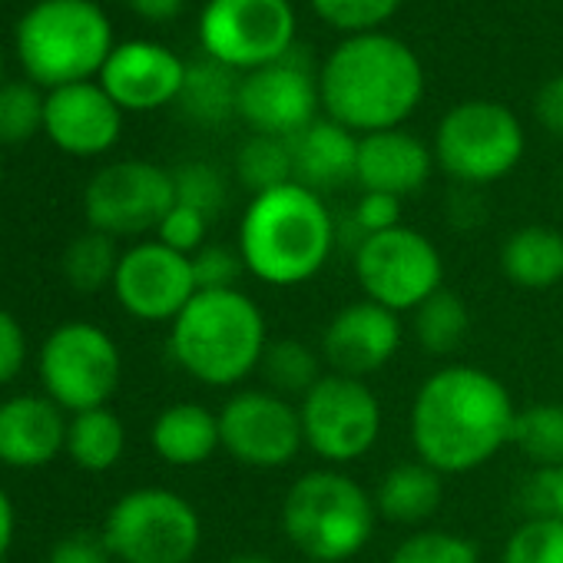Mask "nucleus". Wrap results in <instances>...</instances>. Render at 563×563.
<instances>
[{"label":"nucleus","instance_id":"f257e3e1","mask_svg":"<svg viewBox=\"0 0 563 563\" xmlns=\"http://www.w3.org/2000/svg\"><path fill=\"white\" fill-rule=\"evenodd\" d=\"M517 405L507 385L477 365H444L411 401V448L438 474H471L494 461L514 434Z\"/></svg>","mask_w":563,"mask_h":563},{"label":"nucleus","instance_id":"f03ea898","mask_svg":"<svg viewBox=\"0 0 563 563\" xmlns=\"http://www.w3.org/2000/svg\"><path fill=\"white\" fill-rule=\"evenodd\" d=\"M329 120L352 133L398 130L424 93L418 57L388 34H355L335 47L319 80Z\"/></svg>","mask_w":563,"mask_h":563},{"label":"nucleus","instance_id":"7ed1b4c3","mask_svg":"<svg viewBox=\"0 0 563 563\" xmlns=\"http://www.w3.org/2000/svg\"><path fill=\"white\" fill-rule=\"evenodd\" d=\"M339 249V222L319 192L289 183L252 196L239 222V255L252 278L272 289L312 282Z\"/></svg>","mask_w":563,"mask_h":563},{"label":"nucleus","instance_id":"20e7f679","mask_svg":"<svg viewBox=\"0 0 563 563\" xmlns=\"http://www.w3.org/2000/svg\"><path fill=\"white\" fill-rule=\"evenodd\" d=\"M268 342L265 316L242 289L196 292L169 325L176 365L209 388H235L258 372Z\"/></svg>","mask_w":563,"mask_h":563},{"label":"nucleus","instance_id":"39448f33","mask_svg":"<svg viewBox=\"0 0 563 563\" xmlns=\"http://www.w3.org/2000/svg\"><path fill=\"white\" fill-rule=\"evenodd\" d=\"M375 523V497L339 467L306 471L282 497V533L302 560H355L368 547Z\"/></svg>","mask_w":563,"mask_h":563},{"label":"nucleus","instance_id":"423d86ee","mask_svg":"<svg viewBox=\"0 0 563 563\" xmlns=\"http://www.w3.org/2000/svg\"><path fill=\"white\" fill-rule=\"evenodd\" d=\"M14 37L27 77L51 90L87 84L113 54V27L93 0H41Z\"/></svg>","mask_w":563,"mask_h":563},{"label":"nucleus","instance_id":"0eeeda50","mask_svg":"<svg viewBox=\"0 0 563 563\" xmlns=\"http://www.w3.org/2000/svg\"><path fill=\"white\" fill-rule=\"evenodd\" d=\"M103 540L113 560L123 563H192L202 543V520L183 494L140 487L110 507Z\"/></svg>","mask_w":563,"mask_h":563},{"label":"nucleus","instance_id":"6e6552de","mask_svg":"<svg viewBox=\"0 0 563 563\" xmlns=\"http://www.w3.org/2000/svg\"><path fill=\"white\" fill-rule=\"evenodd\" d=\"M37 368L44 395L74 415L107 408L123 378V358L113 335L84 319L64 322L47 335Z\"/></svg>","mask_w":563,"mask_h":563},{"label":"nucleus","instance_id":"1a4fd4ad","mask_svg":"<svg viewBox=\"0 0 563 563\" xmlns=\"http://www.w3.org/2000/svg\"><path fill=\"white\" fill-rule=\"evenodd\" d=\"M523 156V130L517 117L487 100L454 107L434 133V159L464 186H487L514 173Z\"/></svg>","mask_w":563,"mask_h":563},{"label":"nucleus","instance_id":"9d476101","mask_svg":"<svg viewBox=\"0 0 563 563\" xmlns=\"http://www.w3.org/2000/svg\"><path fill=\"white\" fill-rule=\"evenodd\" d=\"M355 278L368 302L401 316L444 289V258L424 232L398 225L358 245Z\"/></svg>","mask_w":563,"mask_h":563},{"label":"nucleus","instance_id":"9b49d317","mask_svg":"<svg viewBox=\"0 0 563 563\" xmlns=\"http://www.w3.org/2000/svg\"><path fill=\"white\" fill-rule=\"evenodd\" d=\"M306 448L329 467L362 461L382 438V401L362 378L325 372L299 401Z\"/></svg>","mask_w":563,"mask_h":563},{"label":"nucleus","instance_id":"f8f14e48","mask_svg":"<svg viewBox=\"0 0 563 563\" xmlns=\"http://www.w3.org/2000/svg\"><path fill=\"white\" fill-rule=\"evenodd\" d=\"M199 41L206 57L252 74L292 51L296 14L289 0H209Z\"/></svg>","mask_w":563,"mask_h":563},{"label":"nucleus","instance_id":"ddd939ff","mask_svg":"<svg viewBox=\"0 0 563 563\" xmlns=\"http://www.w3.org/2000/svg\"><path fill=\"white\" fill-rule=\"evenodd\" d=\"M222 451L245 467L278 471L306 448L299 401L268 388H242L219 408Z\"/></svg>","mask_w":563,"mask_h":563},{"label":"nucleus","instance_id":"4468645a","mask_svg":"<svg viewBox=\"0 0 563 563\" xmlns=\"http://www.w3.org/2000/svg\"><path fill=\"white\" fill-rule=\"evenodd\" d=\"M173 206V173L146 159H123L103 166L84 192V212L90 229L107 232L113 239L156 232Z\"/></svg>","mask_w":563,"mask_h":563},{"label":"nucleus","instance_id":"2eb2a0df","mask_svg":"<svg viewBox=\"0 0 563 563\" xmlns=\"http://www.w3.org/2000/svg\"><path fill=\"white\" fill-rule=\"evenodd\" d=\"M192 258L163 242H136L120 255L113 296L120 309L140 322H176L196 296Z\"/></svg>","mask_w":563,"mask_h":563},{"label":"nucleus","instance_id":"dca6fc26","mask_svg":"<svg viewBox=\"0 0 563 563\" xmlns=\"http://www.w3.org/2000/svg\"><path fill=\"white\" fill-rule=\"evenodd\" d=\"M322 93L306 60H296L292 51L242 77L239 87V117L255 136L289 140L309 123L319 120Z\"/></svg>","mask_w":563,"mask_h":563},{"label":"nucleus","instance_id":"f3484780","mask_svg":"<svg viewBox=\"0 0 563 563\" xmlns=\"http://www.w3.org/2000/svg\"><path fill=\"white\" fill-rule=\"evenodd\" d=\"M401 349L398 312L368 299L339 309L322 332V362L345 378H368L382 372Z\"/></svg>","mask_w":563,"mask_h":563},{"label":"nucleus","instance_id":"a211bd4d","mask_svg":"<svg viewBox=\"0 0 563 563\" xmlns=\"http://www.w3.org/2000/svg\"><path fill=\"white\" fill-rule=\"evenodd\" d=\"M44 133L70 156H100L123 133V110L100 84H70L47 93Z\"/></svg>","mask_w":563,"mask_h":563},{"label":"nucleus","instance_id":"6ab92c4d","mask_svg":"<svg viewBox=\"0 0 563 563\" xmlns=\"http://www.w3.org/2000/svg\"><path fill=\"white\" fill-rule=\"evenodd\" d=\"M186 80V64L150 41H130L113 47L100 70V87L113 97L120 110H159L179 100Z\"/></svg>","mask_w":563,"mask_h":563},{"label":"nucleus","instance_id":"aec40b11","mask_svg":"<svg viewBox=\"0 0 563 563\" xmlns=\"http://www.w3.org/2000/svg\"><path fill=\"white\" fill-rule=\"evenodd\" d=\"M67 415L47 395H14L0 401V464L34 471L67 451Z\"/></svg>","mask_w":563,"mask_h":563},{"label":"nucleus","instance_id":"412c9836","mask_svg":"<svg viewBox=\"0 0 563 563\" xmlns=\"http://www.w3.org/2000/svg\"><path fill=\"white\" fill-rule=\"evenodd\" d=\"M431 163L434 156L428 153V146L405 130L368 133L358 140L355 183L365 192H385V196L405 199L428 183Z\"/></svg>","mask_w":563,"mask_h":563},{"label":"nucleus","instance_id":"4be33fe9","mask_svg":"<svg viewBox=\"0 0 563 563\" xmlns=\"http://www.w3.org/2000/svg\"><path fill=\"white\" fill-rule=\"evenodd\" d=\"M296 183L312 192H335L355 183L358 166V140L335 120H316L296 136H289Z\"/></svg>","mask_w":563,"mask_h":563},{"label":"nucleus","instance_id":"5701e85b","mask_svg":"<svg viewBox=\"0 0 563 563\" xmlns=\"http://www.w3.org/2000/svg\"><path fill=\"white\" fill-rule=\"evenodd\" d=\"M150 441L159 461L173 467H199L222 451L219 415L196 401H176L156 415Z\"/></svg>","mask_w":563,"mask_h":563},{"label":"nucleus","instance_id":"b1692460","mask_svg":"<svg viewBox=\"0 0 563 563\" xmlns=\"http://www.w3.org/2000/svg\"><path fill=\"white\" fill-rule=\"evenodd\" d=\"M444 474L428 467L424 461H401L388 467L375 490L378 517L405 527H418L438 514L444 500Z\"/></svg>","mask_w":563,"mask_h":563},{"label":"nucleus","instance_id":"393cba45","mask_svg":"<svg viewBox=\"0 0 563 563\" xmlns=\"http://www.w3.org/2000/svg\"><path fill=\"white\" fill-rule=\"evenodd\" d=\"M500 272L517 289L543 292L563 282V232L550 225H520L500 245Z\"/></svg>","mask_w":563,"mask_h":563},{"label":"nucleus","instance_id":"a878e982","mask_svg":"<svg viewBox=\"0 0 563 563\" xmlns=\"http://www.w3.org/2000/svg\"><path fill=\"white\" fill-rule=\"evenodd\" d=\"M239 70L202 57L196 64H186V80L179 90L183 113L199 126H222L225 120L239 117Z\"/></svg>","mask_w":563,"mask_h":563},{"label":"nucleus","instance_id":"bb28decb","mask_svg":"<svg viewBox=\"0 0 563 563\" xmlns=\"http://www.w3.org/2000/svg\"><path fill=\"white\" fill-rule=\"evenodd\" d=\"M126 451V428L117 411L90 408L77 411L67 428V454L77 467L103 474L120 464Z\"/></svg>","mask_w":563,"mask_h":563},{"label":"nucleus","instance_id":"cd10ccee","mask_svg":"<svg viewBox=\"0 0 563 563\" xmlns=\"http://www.w3.org/2000/svg\"><path fill=\"white\" fill-rule=\"evenodd\" d=\"M322 352H316L302 339H272L265 345V355L258 362V375L265 378V388L289 398L302 401L319 382H322Z\"/></svg>","mask_w":563,"mask_h":563},{"label":"nucleus","instance_id":"c85d7f7f","mask_svg":"<svg viewBox=\"0 0 563 563\" xmlns=\"http://www.w3.org/2000/svg\"><path fill=\"white\" fill-rule=\"evenodd\" d=\"M411 332H415V342L421 352L444 358L464 345V339L471 332V312L457 292L441 289L411 312Z\"/></svg>","mask_w":563,"mask_h":563},{"label":"nucleus","instance_id":"c756f323","mask_svg":"<svg viewBox=\"0 0 563 563\" xmlns=\"http://www.w3.org/2000/svg\"><path fill=\"white\" fill-rule=\"evenodd\" d=\"M120 249L117 239L97 229H87L84 235H77L60 258L67 286L77 292H100V289H113L117 278V265H120Z\"/></svg>","mask_w":563,"mask_h":563},{"label":"nucleus","instance_id":"7c9ffc66","mask_svg":"<svg viewBox=\"0 0 563 563\" xmlns=\"http://www.w3.org/2000/svg\"><path fill=\"white\" fill-rule=\"evenodd\" d=\"M510 444L537 471L563 467V405L540 401V405L520 408L517 418H514Z\"/></svg>","mask_w":563,"mask_h":563},{"label":"nucleus","instance_id":"2f4dec72","mask_svg":"<svg viewBox=\"0 0 563 563\" xmlns=\"http://www.w3.org/2000/svg\"><path fill=\"white\" fill-rule=\"evenodd\" d=\"M235 176L252 196H262L268 189L296 183L289 140H278V136H252V140H245L239 156H235Z\"/></svg>","mask_w":563,"mask_h":563},{"label":"nucleus","instance_id":"473e14b6","mask_svg":"<svg viewBox=\"0 0 563 563\" xmlns=\"http://www.w3.org/2000/svg\"><path fill=\"white\" fill-rule=\"evenodd\" d=\"M47 97L37 84H4L0 87V143L18 146L44 130Z\"/></svg>","mask_w":563,"mask_h":563},{"label":"nucleus","instance_id":"72a5a7b5","mask_svg":"<svg viewBox=\"0 0 563 563\" xmlns=\"http://www.w3.org/2000/svg\"><path fill=\"white\" fill-rule=\"evenodd\" d=\"M500 563H563V520L560 517L523 520L507 537Z\"/></svg>","mask_w":563,"mask_h":563},{"label":"nucleus","instance_id":"f704fd0d","mask_svg":"<svg viewBox=\"0 0 563 563\" xmlns=\"http://www.w3.org/2000/svg\"><path fill=\"white\" fill-rule=\"evenodd\" d=\"M388 563H481V553L461 533L418 530L391 550Z\"/></svg>","mask_w":563,"mask_h":563},{"label":"nucleus","instance_id":"c9c22d12","mask_svg":"<svg viewBox=\"0 0 563 563\" xmlns=\"http://www.w3.org/2000/svg\"><path fill=\"white\" fill-rule=\"evenodd\" d=\"M173 189L176 202L202 212L206 219L219 216L229 202V183L225 176L209 163H183L173 169Z\"/></svg>","mask_w":563,"mask_h":563},{"label":"nucleus","instance_id":"e433bc0d","mask_svg":"<svg viewBox=\"0 0 563 563\" xmlns=\"http://www.w3.org/2000/svg\"><path fill=\"white\" fill-rule=\"evenodd\" d=\"M312 8L325 24L339 31L372 34L401 8V0H312Z\"/></svg>","mask_w":563,"mask_h":563},{"label":"nucleus","instance_id":"4c0bfd02","mask_svg":"<svg viewBox=\"0 0 563 563\" xmlns=\"http://www.w3.org/2000/svg\"><path fill=\"white\" fill-rule=\"evenodd\" d=\"M245 272L242 255L225 245H202L192 255V275L199 292H225L239 289V275Z\"/></svg>","mask_w":563,"mask_h":563},{"label":"nucleus","instance_id":"58836bf2","mask_svg":"<svg viewBox=\"0 0 563 563\" xmlns=\"http://www.w3.org/2000/svg\"><path fill=\"white\" fill-rule=\"evenodd\" d=\"M209 222L212 219H206L202 212H196V209H189V206H173L169 212H166V219L159 222V229H156V242H163L166 249H173V252H179V255H196L202 245H206V235H209Z\"/></svg>","mask_w":563,"mask_h":563},{"label":"nucleus","instance_id":"ea45409f","mask_svg":"<svg viewBox=\"0 0 563 563\" xmlns=\"http://www.w3.org/2000/svg\"><path fill=\"white\" fill-rule=\"evenodd\" d=\"M352 222L368 235L388 232L401 225V199L385 196V192H362V199L352 209Z\"/></svg>","mask_w":563,"mask_h":563},{"label":"nucleus","instance_id":"a19ab883","mask_svg":"<svg viewBox=\"0 0 563 563\" xmlns=\"http://www.w3.org/2000/svg\"><path fill=\"white\" fill-rule=\"evenodd\" d=\"M27 362V332L14 312L0 309V385H11Z\"/></svg>","mask_w":563,"mask_h":563},{"label":"nucleus","instance_id":"79ce46f5","mask_svg":"<svg viewBox=\"0 0 563 563\" xmlns=\"http://www.w3.org/2000/svg\"><path fill=\"white\" fill-rule=\"evenodd\" d=\"M47 563H113V553H110L103 533L93 537V533L80 530V533H70V537L57 540Z\"/></svg>","mask_w":563,"mask_h":563},{"label":"nucleus","instance_id":"37998d69","mask_svg":"<svg viewBox=\"0 0 563 563\" xmlns=\"http://www.w3.org/2000/svg\"><path fill=\"white\" fill-rule=\"evenodd\" d=\"M537 120L543 123L547 133L563 140V74L553 77L540 93H537Z\"/></svg>","mask_w":563,"mask_h":563},{"label":"nucleus","instance_id":"c03bdc74","mask_svg":"<svg viewBox=\"0 0 563 563\" xmlns=\"http://www.w3.org/2000/svg\"><path fill=\"white\" fill-rule=\"evenodd\" d=\"M126 4L150 24H166L173 18H179L186 0H126Z\"/></svg>","mask_w":563,"mask_h":563},{"label":"nucleus","instance_id":"a18cd8bd","mask_svg":"<svg viewBox=\"0 0 563 563\" xmlns=\"http://www.w3.org/2000/svg\"><path fill=\"white\" fill-rule=\"evenodd\" d=\"M14 527H18V514H14L11 494L0 487V560L8 556V550L14 543Z\"/></svg>","mask_w":563,"mask_h":563},{"label":"nucleus","instance_id":"49530a36","mask_svg":"<svg viewBox=\"0 0 563 563\" xmlns=\"http://www.w3.org/2000/svg\"><path fill=\"white\" fill-rule=\"evenodd\" d=\"M550 481H553V517L563 520V467L550 471Z\"/></svg>","mask_w":563,"mask_h":563},{"label":"nucleus","instance_id":"de8ad7c7","mask_svg":"<svg viewBox=\"0 0 563 563\" xmlns=\"http://www.w3.org/2000/svg\"><path fill=\"white\" fill-rule=\"evenodd\" d=\"M225 563H275V560H268L265 553H235Z\"/></svg>","mask_w":563,"mask_h":563},{"label":"nucleus","instance_id":"09e8293b","mask_svg":"<svg viewBox=\"0 0 563 563\" xmlns=\"http://www.w3.org/2000/svg\"><path fill=\"white\" fill-rule=\"evenodd\" d=\"M0 179H4V163H0Z\"/></svg>","mask_w":563,"mask_h":563},{"label":"nucleus","instance_id":"8fccbe9b","mask_svg":"<svg viewBox=\"0 0 563 563\" xmlns=\"http://www.w3.org/2000/svg\"><path fill=\"white\" fill-rule=\"evenodd\" d=\"M302 563H316V560H302Z\"/></svg>","mask_w":563,"mask_h":563},{"label":"nucleus","instance_id":"3c124183","mask_svg":"<svg viewBox=\"0 0 563 563\" xmlns=\"http://www.w3.org/2000/svg\"><path fill=\"white\" fill-rule=\"evenodd\" d=\"M0 67H4V60H0Z\"/></svg>","mask_w":563,"mask_h":563},{"label":"nucleus","instance_id":"603ef678","mask_svg":"<svg viewBox=\"0 0 563 563\" xmlns=\"http://www.w3.org/2000/svg\"><path fill=\"white\" fill-rule=\"evenodd\" d=\"M0 563H8V560H0Z\"/></svg>","mask_w":563,"mask_h":563}]
</instances>
